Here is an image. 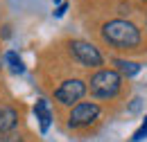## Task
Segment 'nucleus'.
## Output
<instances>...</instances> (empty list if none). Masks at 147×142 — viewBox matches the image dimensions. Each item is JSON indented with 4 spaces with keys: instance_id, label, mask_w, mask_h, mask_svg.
Here are the masks:
<instances>
[{
    "instance_id": "obj_13",
    "label": "nucleus",
    "mask_w": 147,
    "mask_h": 142,
    "mask_svg": "<svg viewBox=\"0 0 147 142\" xmlns=\"http://www.w3.org/2000/svg\"><path fill=\"white\" fill-rule=\"evenodd\" d=\"M52 2H59V5H61V0H52Z\"/></svg>"
},
{
    "instance_id": "obj_6",
    "label": "nucleus",
    "mask_w": 147,
    "mask_h": 142,
    "mask_svg": "<svg viewBox=\"0 0 147 142\" xmlns=\"http://www.w3.org/2000/svg\"><path fill=\"white\" fill-rule=\"evenodd\" d=\"M34 113H36V120L41 122V133H48V129L52 124V111L48 106V102H45V99H36Z\"/></svg>"
},
{
    "instance_id": "obj_3",
    "label": "nucleus",
    "mask_w": 147,
    "mask_h": 142,
    "mask_svg": "<svg viewBox=\"0 0 147 142\" xmlns=\"http://www.w3.org/2000/svg\"><path fill=\"white\" fill-rule=\"evenodd\" d=\"M68 52H70V56H73L79 66H84V68H100V66L104 63L102 52H100L93 43H88V41H79V38L70 41V43H68Z\"/></svg>"
},
{
    "instance_id": "obj_9",
    "label": "nucleus",
    "mask_w": 147,
    "mask_h": 142,
    "mask_svg": "<svg viewBox=\"0 0 147 142\" xmlns=\"http://www.w3.org/2000/svg\"><path fill=\"white\" fill-rule=\"evenodd\" d=\"M5 61H7V66L11 68V72H14V74H23V72H25L23 59H20V56L14 52V50H9V52L5 54Z\"/></svg>"
},
{
    "instance_id": "obj_12",
    "label": "nucleus",
    "mask_w": 147,
    "mask_h": 142,
    "mask_svg": "<svg viewBox=\"0 0 147 142\" xmlns=\"http://www.w3.org/2000/svg\"><path fill=\"white\" fill-rule=\"evenodd\" d=\"M11 142H23V140H20V138H18V140H11Z\"/></svg>"
},
{
    "instance_id": "obj_5",
    "label": "nucleus",
    "mask_w": 147,
    "mask_h": 142,
    "mask_svg": "<svg viewBox=\"0 0 147 142\" xmlns=\"http://www.w3.org/2000/svg\"><path fill=\"white\" fill-rule=\"evenodd\" d=\"M100 117V104L95 102H79L75 104L70 115H68V126L70 129H86Z\"/></svg>"
},
{
    "instance_id": "obj_11",
    "label": "nucleus",
    "mask_w": 147,
    "mask_h": 142,
    "mask_svg": "<svg viewBox=\"0 0 147 142\" xmlns=\"http://www.w3.org/2000/svg\"><path fill=\"white\" fill-rule=\"evenodd\" d=\"M66 9H68V2H61V5L55 9V16H57V18H61L63 14H66Z\"/></svg>"
},
{
    "instance_id": "obj_7",
    "label": "nucleus",
    "mask_w": 147,
    "mask_h": 142,
    "mask_svg": "<svg viewBox=\"0 0 147 142\" xmlns=\"http://www.w3.org/2000/svg\"><path fill=\"white\" fill-rule=\"evenodd\" d=\"M18 126V111L16 108H2L0 113V133H11Z\"/></svg>"
},
{
    "instance_id": "obj_2",
    "label": "nucleus",
    "mask_w": 147,
    "mask_h": 142,
    "mask_svg": "<svg viewBox=\"0 0 147 142\" xmlns=\"http://www.w3.org/2000/svg\"><path fill=\"white\" fill-rule=\"evenodd\" d=\"M122 88V74L118 70H97L88 81V90L95 99H113Z\"/></svg>"
},
{
    "instance_id": "obj_4",
    "label": "nucleus",
    "mask_w": 147,
    "mask_h": 142,
    "mask_svg": "<svg viewBox=\"0 0 147 142\" xmlns=\"http://www.w3.org/2000/svg\"><path fill=\"white\" fill-rule=\"evenodd\" d=\"M86 90H88L86 81H82V79L73 77V79L61 81V84L55 88L52 95H55V99L61 104V106H75V104L82 102V97L86 95Z\"/></svg>"
},
{
    "instance_id": "obj_8",
    "label": "nucleus",
    "mask_w": 147,
    "mask_h": 142,
    "mask_svg": "<svg viewBox=\"0 0 147 142\" xmlns=\"http://www.w3.org/2000/svg\"><path fill=\"white\" fill-rule=\"evenodd\" d=\"M113 63L118 66V72L125 77H136L140 72V63L136 61H127V59H113Z\"/></svg>"
},
{
    "instance_id": "obj_1",
    "label": "nucleus",
    "mask_w": 147,
    "mask_h": 142,
    "mask_svg": "<svg viewBox=\"0 0 147 142\" xmlns=\"http://www.w3.org/2000/svg\"><path fill=\"white\" fill-rule=\"evenodd\" d=\"M102 38L104 43L115 48V50H136L143 41L140 29L125 18H113L102 25Z\"/></svg>"
},
{
    "instance_id": "obj_14",
    "label": "nucleus",
    "mask_w": 147,
    "mask_h": 142,
    "mask_svg": "<svg viewBox=\"0 0 147 142\" xmlns=\"http://www.w3.org/2000/svg\"><path fill=\"white\" fill-rule=\"evenodd\" d=\"M0 113H2V108H0Z\"/></svg>"
},
{
    "instance_id": "obj_10",
    "label": "nucleus",
    "mask_w": 147,
    "mask_h": 142,
    "mask_svg": "<svg viewBox=\"0 0 147 142\" xmlns=\"http://www.w3.org/2000/svg\"><path fill=\"white\" fill-rule=\"evenodd\" d=\"M145 135H147V117L143 120V124H140L138 129H136V131H134V135H131V142H140L143 138H145Z\"/></svg>"
}]
</instances>
